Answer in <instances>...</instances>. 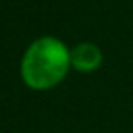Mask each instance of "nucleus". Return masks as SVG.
Here are the masks:
<instances>
[{"mask_svg":"<svg viewBox=\"0 0 133 133\" xmlns=\"http://www.w3.org/2000/svg\"><path fill=\"white\" fill-rule=\"evenodd\" d=\"M68 46L55 37L35 38L20 60V77L31 89L44 91L55 88L71 66Z\"/></svg>","mask_w":133,"mask_h":133,"instance_id":"nucleus-1","label":"nucleus"},{"mask_svg":"<svg viewBox=\"0 0 133 133\" xmlns=\"http://www.w3.org/2000/svg\"><path fill=\"white\" fill-rule=\"evenodd\" d=\"M69 58H71V66L77 71L91 73L98 69V66L102 64V51L93 42H80L71 49Z\"/></svg>","mask_w":133,"mask_h":133,"instance_id":"nucleus-2","label":"nucleus"}]
</instances>
